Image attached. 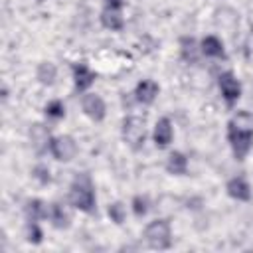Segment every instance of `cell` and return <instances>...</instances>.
I'll list each match as a JSON object with an SVG mask.
<instances>
[{
    "mask_svg": "<svg viewBox=\"0 0 253 253\" xmlns=\"http://www.w3.org/2000/svg\"><path fill=\"white\" fill-rule=\"evenodd\" d=\"M227 140L237 160H245L253 148V115L249 111H237L227 123Z\"/></svg>",
    "mask_w": 253,
    "mask_h": 253,
    "instance_id": "1",
    "label": "cell"
},
{
    "mask_svg": "<svg viewBox=\"0 0 253 253\" xmlns=\"http://www.w3.org/2000/svg\"><path fill=\"white\" fill-rule=\"evenodd\" d=\"M69 204L85 213H93L97 210V198H95V190H93V182L91 178L83 172L77 174L69 186Z\"/></svg>",
    "mask_w": 253,
    "mask_h": 253,
    "instance_id": "2",
    "label": "cell"
},
{
    "mask_svg": "<svg viewBox=\"0 0 253 253\" xmlns=\"http://www.w3.org/2000/svg\"><path fill=\"white\" fill-rule=\"evenodd\" d=\"M144 239L148 247L164 251L172 247V227L168 219H154L144 227Z\"/></svg>",
    "mask_w": 253,
    "mask_h": 253,
    "instance_id": "3",
    "label": "cell"
},
{
    "mask_svg": "<svg viewBox=\"0 0 253 253\" xmlns=\"http://www.w3.org/2000/svg\"><path fill=\"white\" fill-rule=\"evenodd\" d=\"M121 134H123V140L132 148V150H140L144 140H146V126H144V121L140 117H125L123 121V126H121Z\"/></svg>",
    "mask_w": 253,
    "mask_h": 253,
    "instance_id": "4",
    "label": "cell"
},
{
    "mask_svg": "<svg viewBox=\"0 0 253 253\" xmlns=\"http://www.w3.org/2000/svg\"><path fill=\"white\" fill-rule=\"evenodd\" d=\"M49 152L59 162H71L75 158V154H77V142L69 134L51 136V140H49Z\"/></svg>",
    "mask_w": 253,
    "mask_h": 253,
    "instance_id": "5",
    "label": "cell"
},
{
    "mask_svg": "<svg viewBox=\"0 0 253 253\" xmlns=\"http://www.w3.org/2000/svg\"><path fill=\"white\" fill-rule=\"evenodd\" d=\"M217 85H219L221 97L225 99L227 107H233L239 101V97H241V83H239V79L231 71H223L217 77Z\"/></svg>",
    "mask_w": 253,
    "mask_h": 253,
    "instance_id": "6",
    "label": "cell"
},
{
    "mask_svg": "<svg viewBox=\"0 0 253 253\" xmlns=\"http://www.w3.org/2000/svg\"><path fill=\"white\" fill-rule=\"evenodd\" d=\"M81 109H83V113H85L91 121H95V123L103 121L105 115H107L105 101H103L97 93H87V95H83V99H81Z\"/></svg>",
    "mask_w": 253,
    "mask_h": 253,
    "instance_id": "7",
    "label": "cell"
},
{
    "mask_svg": "<svg viewBox=\"0 0 253 253\" xmlns=\"http://www.w3.org/2000/svg\"><path fill=\"white\" fill-rule=\"evenodd\" d=\"M225 192L229 198L237 202H249L251 200V186L247 184L245 176H235L225 184Z\"/></svg>",
    "mask_w": 253,
    "mask_h": 253,
    "instance_id": "8",
    "label": "cell"
},
{
    "mask_svg": "<svg viewBox=\"0 0 253 253\" xmlns=\"http://www.w3.org/2000/svg\"><path fill=\"white\" fill-rule=\"evenodd\" d=\"M152 138H154V144L158 148H166L172 138H174V128H172V123L168 117H162L156 121L154 125V132H152Z\"/></svg>",
    "mask_w": 253,
    "mask_h": 253,
    "instance_id": "9",
    "label": "cell"
},
{
    "mask_svg": "<svg viewBox=\"0 0 253 253\" xmlns=\"http://www.w3.org/2000/svg\"><path fill=\"white\" fill-rule=\"evenodd\" d=\"M95 79H97V75H95V71L87 63L81 61V63L73 65V81H75L77 91H87L95 83Z\"/></svg>",
    "mask_w": 253,
    "mask_h": 253,
    "instance_id": "10",
    "label": "cell"
},
{
    "mask_svg": "<svg viewBox=\"0 0 253 253\" xmlns=\"http://www.w3.org/2000/svg\"><path fill=\"white\" fill-rule=\"evenodd\" d=\"M158 91H160V87H158L156 81H152V79H142V81H138L136 87H134V97H136L138 103L150 105V103H154V99L158 97Z\"/></svg>",
    "mask_w": 253,
    "mask_h": 253,
    "instance_id": "11",
    "label": "cell"
},
{
    "mask_svg": "<svg viewBox=\"0 0 253 253\" xmlns=\"http://www.w3.org/2000/svg\"><path fill=\"white\" fill-rule=\"evenodd\" d=\"M30 140H32V144H34V148H36L38 154H42L43 150H49L51 136H49L47 126H43L42 123H34L32 128H30Z\"/></svg>",
    "mask_w": 253,
    "mask_h": 253,
    "instance_id": "12",
    "label": "cell"
},
{
    "mask_svg": "<svg viewBox=\"0 0 253 253\" xmlns=\"http://www.w3.org/2000/svg\"><path fill=\"white\" fill-rule=\"evenodd\" d=\"M47 217L51 219V225L55 229H67L71 225V213L61 202H53L49 206V215Z\"/></svg>",
    "mask_w": 253,
    "mask_h": 253,
    "instance_id": "13",
    "label": "cell"
},
{
    "mask_svg": "<svg viewBox=\"0 0 253 253\" xmlns=\"http://www.w3.org/2000/svg\"><path fill=\"white\" fill-rule=\"evenodd\" d=\"M24 213H26V219L28 221H40V219H45L49 215V206L43 200L34 198V200H28L26 202Z\"/></svg>",
    "mask_w": 253,
    "mask_h": 253,
    "instance_id": "14",
    "label": "cell"
},
{
    "mask_svg": "<svg viewBox=\"0 0 253 253\" xmlns=\"http://www.w3.org/2000/svg\"><path fill=\"white\" fill-rule=\"evenodd\" d=\"M200 49L206 57H221L225 59V47H223V42L217 38V36H206L200 43Z\"/></svg>",
    "mask_w": 253,
    "mask_h": 253,
    "instance_id": "15",
    "label": "cell"
},
{
    "mask_svg": "<svg viewBox=\"0 0 253 253\" xmlns=\"http://www.w3.org/2000/svg\"><path fill=\"white\" fill-rule=\"evenodd\" d=\"M200 51H202V49L198 47V42H196L192 36H182V38H180V57H182L186 63H196Z\"/></svg>",
    "mask_w": 253,
    "mask_h": 253,
    "instance_id": "16",
    "label": "cell"
},
{
    "mask_svg": "<svg viewBox=\"0 0 253 253\" xmlns=\"http://www.w3.org/2000/svg\"><path fill=\"white\" fill-rule=\"evenodd\" d=\"M213 22H215L217 26L225 28V30H231V28H235V26L239 24V14H237L233 8L223 6V8H217V10L213 12Z\"/></svg>",
    "mask_w": 253,
    "mask_h": 253,
    "instance_id": "17",
    "label": "cell"
},
{
    "mask_svg": "<svg viewBox=\"0 0 253 253\" xmlns=\"http://www.w3.org/2000/svg\"><path fill=\"white\" fill-rule=\"evenodd\" d=\"M166 170L172 176H184V174H188V158H186V154L174 150L168 156V160H166Z\"/></svg>",
    "mask_w": 253,
    "mask_h": 253,
    "instance_id": "18",
    "label": "cell"
},
{
    "mask_svg": "<svg viewBox=\"0 0 253 253\" xmlns=\"http://www.w3.org/2000/svg\"><path fill=\"white\" fill-rule=\"evenodd\" d=\"M99 18H101L103 28H107V30H111V32H121L123 26H125V20H123L121 12H117V10H109V8H105V10L101 12Z\"/></svg>",
    "mask_w": 253,
    "mask_h": 253,
    "instance_id": "19",
    "label": "cell"
},
{
    "mask_svg": "<svg viewBox=\"0 0 253 253\" xmlns=\"http://www.w3.org/2000/svg\"><path fill=\"white\" fill-rule=\"evenodd\" d=\"M36 77L42 85H53V81L57 77V67L51 61H42L36 69Z\"/></svg>",
    "mask_w": 253,
    "mask_h": 253,
    "instance_id": "20",
    "label": "cell"
},
{
    "mask_svg": "<svg viewBox=\"0 0 253 253\" xmlns=\"http://www.w3.org/2000/svg\"><path fill=\"white\" fill-rule=\"evenodd\" d=\"M107 213H109V217H111V221H113L115 225H123L125 219H126V208H125L123 202H113V204H109Z\"/></svg>",
    "mask_w": 253,
    "mask_h": 253,
    "instance_id": "21",
    "label": "cell"
},
{
    "mask_svg": "<svg viewBox=\"0 0 253 253\" xmlns=\"http://www.w3.org/2000/svg\"><path fill=\"white\" fill-rule=\"evenodd\" d=\"M43 111H45V115H47V119H63L65 117V105L59 101V99H51L45 107H43Z\"/></svg>",
    "mask_w": 253,
    "mask_h": 253,
    "instance_id": "22",
    "label": "cell"
},
{
    "mask_svg": "<svg viewBox=\"0 0 253 253\" xmlns=\"http://www.w3.org/2000/svg\"><path fill=\"white\" fill-rule=\"evenodd\" d=\"M26 239H28L30 243H34V245L42 243L43 233H42V229H40L38 221H28V225H26Z\"/></svg>",
    "mask_w": 253,
    "mask_h": 253,
    "instance_id": "23",
    "label": "cell"
},
{
    "mask_svg": "<svg viewBox=\"0 0 253 253\" xmlns=\"http://www.w3.org/2000/svg\"><path fill=\"white\" fill-rule=\"evenodd\" d=\"M130 206H132V211L136 217H144L148 213V198L146 196H134Z\"/></svg>",
    "mask_w": 253,
    "mask_h": 253,
    "instance_id": "24",
    "label": "cell"
},
{
    "mask_svg": "<svg viewBox=\"0 0 253 253\" xmlns=\"http://www.w3.org/2000/svg\"><path fill=\"white\" fill-rule=\"evenodd\" d=\"M32 176H34L42 186H45V184L51 182V174H49V168H47L45 164H38V166H34V168H32Z\"/></svg>",
    "mask_w": 253,
    "mask_h": 253,
    "instance_id": "25",
    "label": "cell"
},
{
    "mask_svg": "<svg viewBox=\"0 0 253 253\" xmlns=\"http://www.w3.org/2000/svg\"><path fill=\"white\" fill-rule=\"evenodd\" d=\"M243 51H245V55H247V57H251V55H253V28H251V30H249V34L245 36Z\"/></svg>",
    "mask_w": 253,
    "mask_h": 253,
    "instance_id": "26",
    "label": "cell"
},
{
    "mask_svg": "<svg viewBox=\"0 0 253 253\" xmlns=\"http://www.w3.org/2000/svg\"><path fill=\"white\" fill-rule=\"evenodd\" d=\"M125 0H105V8H109V10H117V12H121L123 8H125Z\"/></svg>",
    "mask_w": 253,
    "mask_h": 253,
    "instance_id": "27",
    "label": "cell"
},
{
    "mask_svg": "<svg viewBox=\"0 0 253 253\" xmlns=\"http://www.w3.org/2000/svg\"><path fill=\"white\" fill-rule=\"evenodd\" d=\"M38 2H43V0H38Z\"/></svg>",
    "mask_w": 253,
    "mask_h": 253,
    "instance_id": "28",
    "label": "cell"
}]
</instances>
